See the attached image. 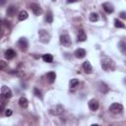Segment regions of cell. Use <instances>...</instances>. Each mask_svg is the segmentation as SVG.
<instances>
[{
	"instance_id": "cell-22",
	"label": "cell",
	"mask_w": 126,
	"mask_h": 126,
	"mask_svg": "<svg viewBox=\"0 0 126 126\" xmlns=\"http://www.w3.org/2000/svg\"><path fill=\"white\" fill-rule=\"evenodd\" d=\"M45 22L48 24H51L53 22V15L51 12H47L45 15Z\"/></svg>"
},
{
	"instance_id": "cell-9",
	"label": "cell",
	"mask_w": 126,
	"mask_h": 126,
	"mask_svg": "<svg viewBox=\"0 0 126 126\" xmlns=\"http://www.w3.org/2000/svg\"><path fill=\"white\" fill-rule=\"evenodd\" d=\"M98 106H99V104H98V101H97L96 99L93 98V99H91V100L89 101V107H90L91 110L95 111V110L98 109Z\"/></svg>"
},
{
	"instance_id": "cell-26",
	"label": "cell",
	"mask_w": 126,
	"mask_h": 126,
	"mask_svg": "<svg viewBox=\"0 0 126 126\" xmlns=\"http://www.w3.org/2000/svg\"><path fill=\"white\" fill-rule=\"evenodd\" d=\"M33 94H34V95L36 96V97H38V98H42V95H41V92L37 89V88H34L33 89Z\"/></svg>"
},
{
	"instance_id": "cell-21",
	"label": "cell",
	"mask_w": 126,
	"mask_h": 126,
	"mask_svg": "<svg viewBox=\"0 0 126 126\" xmlns=\"http://www.w3.org/2000/svg\"><path fill=\"white\" fill-rule=\"evenodd\" d=\"M42 60L44 62H47V63H50L53 61V56L49 53H46V54H43L42 55Z\"/></svg>"
},
{
	"instance_id": "cell-13",
	"label": "cell",
	"mask_w": 126,
	"mask_h": 126,
	"mask_svg": "<svg viewBox=\"0 0 126 126\" xmlns=\"http://www.w3.org/2000/svg\"><path fill=\"white\" fill-rule=\"evenodd\" d=\"M83 69H84L85 73H87V74H91L93 72V67L89 61H85L83 63Z\"/></svg>"
},
{
	"instance_id": "cell-25",
	"label": "cell",
	"mask_w": 126,
	"mask_h": 126,
	"mask_svg": "<svg viewBox=\"0 0 126 126\" xmlns=\"http://www.w3.org/2000/svg\"><path fill=\"white\" fill-rule=\"evenodd\" d=\"M90 21L93 22V23L97 22V21H98V15H97L96 13H94V12L91 13V15H90Z\"/></svg>"
},
{
	"instance_id": "cell-4",
	"label": "cell",
	"mask_w": 126,
	"mask_h": 126,
	"mask_svg": "<svg viewBox=\"0 0 126 126\" xmlns=\"http://www.w3.org/2000/svg\"><path fill=\"white\" fill-rule=\"evenodd\" d=\"M108 109L113 114H119V113H121L123 111V105L120 104V103H118V102H114V103H112L109 106Z\"/></svg>"
},
{
	"instance_id": "cell-23",
	"label": "cell",
	"mask_w": 126,
	"mask_h": 126,
	"mask_svg": "<svg viewBox=\"0 0 126 126\" xmlns=\"http://www.w3.org/2000/svg\"><path fill=\"white\" fill-rule=\"evenodd\" d=\"M114 27L115 28H118V29H124L125 28V25L121 21H119L118 19H115L114 20Z\"/></svg>"
},
{
	"instance_id": "cell-31",
	"label": "cell",
	"mask_w": 126,
	"mask_h": 126,
	"mask_svg": "<svg viewBox=\"0 0 126 126\" xmlns=\"http://www.w3.org/2000/svg\"><path fill=\"white\" fill-rule=\"evenodd\" d=\"M4 4H5V0H0V5L3 6Z\"/></svg>"
},
{
	"instance_id": "cell-14",
	"label": "cell",
	"mask_w": 126,
	"mask_h": 126,
	"mask_svg": "<svg viewBox=\"0 0 126 126\" xmlns=\"http://www.w3.org/2000/svg\"><path fill=\"white\" fill-rule=\"evenodd\" d=\"M15 56H16V52L13 49H7L5 51V57H6V59L10 60V59H13Z\"/></svg>"
},
{
	"instance_id": "cell-19",
	"label": "cell",
	"mask_w": 126,
	"mask_h": 126,
	"mask_svg": "<svg viewBox=\"0 0 126 126\" xmlns=\"http://www.w3.org/2000/svg\"><path fill=\"white\" fill-rule=\"evenodd\" d=\"M78 41H85L86 39H87V34H86V32L83 31V30H81V31H79V32H78Z\"/></svg>"
},
{
	"instance_id": "cell-10",
	"label": "cell",
	"mask_w": 126,
	"mask_h": 126,
	"mask_svg": "<svg viewBox=\"0 0 126 126\" xmlns=\"http://www.w3.org/2000/svg\"><path fill=\"white\" fill-rule=\"evenodd\" d=\"M17 11H18V8H17L16 6H14V5H11V6L8 7V9H7V11H6V14H7V16H9V17H14V16L16 15Z\"/></svg>"
},
{
	"instance_id": "cell-30",
	"label": "cell",
	"mask_w": 126,
	"mask_h": 126,
	"mask_svg": "<svg viewBox=\"0 0 126 126\" xmlns=\"http://www.w3.org/2000/svg\"><path fill=\"white\" fill-rule=\"evenodd\" d=\"M78 0H67V3L69 4V3H74V2H77Z\"/></svg>"
},
{
	"instance_id": "cell-8",
	"label": "cell",
	"mask_w": 126,
	"mask_h": 126,
	"mask_svg": "<svg viewBox=\"0 0 126 126\" xmlns=\"http://www.w3.org/2000/svg\"><path fill=\"white\" fill-rule=\"evenodd\" d=\"M31 9H32V11L33 12V14L36 15V16H39V15L42 13V9H41V7H40L38 4L32 3V4H31Z\"/></svg>"
},
{
	"instance_id": "cell-16",
	"label": "cell",
	"mask_w": 126,
	"mask_h": 126,
	"mask_svg": "<svg viewBox=\"0 0 126 126\" xmlns=\"http://www.w3.org/2000/svg\"><path fill=\"white\" fill-rule=\"evenodd\" d=\"M28 104H29V101H28V99H27L25 96H21V97L19 98V105H20L22 108H26V107L28 106Z\"/></svg>"
},
{
	"instance_id": "cell-20",
	"label": "cell",
	"mask_w": 126,
	"mask_h": 126,
	"mask_svg": "<svg viewBox=\"0 0 126 126\" xmlns=\"http://www.w3.org/2000/svg\"><path fill=\"white\" fill-rule=\"evenodd\" d=\"M118 48H119V50L121 51V53H122L123 55H126V42L120 41V42L118 43Z\"/></svg>"
},
{
	"instance_id": "cell-6",
	"label": "cell",
	"mask_w": 126,
	"mask_h": 126,
	"mask_svg": "<svg viewBox=\"0 0 126 126\" xmlns=\"http://www.w3.org/2000/svg\"><path fill=\"white\" fill-rule=\"evenodd\" d=\"M13 94L10 88H8L7 86H2L1 87V96L5 97V98H10L12 97Z\"/></svg>"
},
{
	"instance_id": "cell-18",
	"label": "cell",
	"mask_w": 126,
	"mask_h": 126,
	"mask_svg": "<svg viewBox=\"0 0 126 126\" xmlns=\"http://www.w3.org/2000/svg\"><path fill=\"white\" fill-rule=\"evenodd\" d=\"M28 17H29V13H28L27 11L23 10V11H21V12L19 13L18 19H19V21H25V20L28 19Z\"/></svg>"
},
{
	"instance_id": "cell-3",
	"label": "cell",
	"mask_w": 126,
	"mask_h": 126,
	"mask_svg": "<svg viewBox=\"0 0 126 126\" xmlns=\"http://www.w3.org/2000/svg\"><path fill=\"white\" fill-rule=\"evenodd\" d=\"M50 114L54 115V116H58V115H61L63 112H64V106L62 104H56V105H53L50 110H49Z\"/></svg>"
},
{
	"instance_id": "cell-29",
	"label": "cell",
	"mask_w": 126,
	"mask_h": 126,
	"mask_svg": "<svg viewBox=\"0 0 126 126\" xmlns=\"http://www.w3.org/2000/svg\"><path fill=\"white\" fill-rule=\"evenodd\" d=\"M119 16H120V18H121V19L126 20V12H120Z\"/></svg>"
},
{
	"instance_id": "cell-27",
	"label": "cell",
	"mask_w": 126,
	"mask_h": 126,
	"mask_svg": "<svg viewBox=\"0 0 126 126\" xmlns=\"http://www.w3.org/2000/svg\"><path fill=\"white\" fill-rule=\"evenodd\" d=\"M5 67H6V63L4 61H0V69L1 70H4Z\"/></svg>"
},
{
	"instance_id": "cell-28",
	"label": "cell",
	"mask_w": 126,
	"mask_h": 126,
	"mask_svg": "<svg viewBox=\"0 0 126 126\" xmlns=\"http://www.w3.org/2000/svg\"><path fill=\"white\" fill-rule=\"evenodd\" d=\"M12 113H13V112H12V110H11V109H9V108H8V109H6V111H5V115H6V116H11V115H12Z\"/></svg>"
},
{
	"instance_id": "cell-7",
	"label": "cell",
	"mask_w": 126,
	"mask_h": 126,
	"mask_svg": "<svg viewBox=\"0 0 126 126\" xmlns=\"http://www.w3.org/2000/svg\"><path fill=\"white\" fill-rule=\"evenodd\" d=\"M18 46L22 51H26L28 49V40L26 37H21L18 41Z\"/></svg>"
},
{
	"instance_id": "cell-17",
	"label": "cell",
	"mask_w": 126,
	"mask_h": 126,
	"mask_svg": "<svg viewBox=\"0 0 126 126\" xmlns=\"http://www.w3.org/2000/svg\"><path fill=\"white\" fill-rule=\"evenodd\" d=\"M98 90H99L101 93L105 94V93L108 92V87H107V85H106L105 83H103V82H99V83H98Z\"/></svg>"
},
{
	"instance_id": "cell-15",
	"label": "cell",
	"mask_w": 126,
	"mask_h": 126,
	"mask_svg": "<svg viewBox=\"0 0 126 126\" xmlns=\"http://www.w3.org/2000/svg\"><path fill=\"white\" fill-rule=\"evenodd\" d=\"M46 78H47V81H48L50 84L54 83V82H55V79H56V74H55V72H48V73L46 74Z\"/></svg>"
},
{
	"instance_id": "cell-12",
	"label": "cell",
	"mask_w": 126,
	"mask_h": 126,
	"mask_svg": "<svg viewBox=\"0 0 126 126\" xmlns=\"http://www.w3.org/2000/svg\"><path fill=\"white\" fill-rule=\"evenodd\" d=\"M102 8H103V10H104L107 14H111V13H113V11H114L113 5L110 4V3H108V2L103 3V4H102Z\"/></svg>"
},
{
	"instance_id": "cell-1",
	"label": "cell",
	"mask_w": 126,
	"mask_h": 126,
	"mask_svg": "<svg viewBox=\"0 0 126 126\" xmlns=\"http://www.w3.org/2000/svg\"><path fill=\"white\" fill-rule=\"evenodd\" d=\"M100 64H101V68L106 72L114 70V67H115V64H114L113 60L111 58L107 57V56H104V57L101 58Z\"/></svg>"
},
{
	"instance_id": "cell-5",
	"label": "cell",
	"mask_w": 126,
	"mask_h": 126,
	"mask_svg": "<svg viewBox=\"0 0 126 126\" xmlns=\"http://www.w3.org/2000/svg\"><path fill=\"white\" fill-rule=\"evenodd\" d=\"M60 42L62 45L66 46V47H69L71 46L72 44V40H71V37L69 36V34H61L60 35Z\"/></svg>"
},
{
	"instance_id": "cell-24",
	"label": "cell",
	"mask_w": 126,
	"mask_h": 126,
	"mask_svg": "<svg viewBox=\"0 0 126 126\" xmlns=\"http://www.w3.org/2000/svg\"><path fill=\"white\" fill-rule=\"evenodd\" d=\"M79 84H80V82H79L78 79H71V81L69 83V86H70V88H76V87L79 86Z\"/></svg>"
},
{
	"instance_id": "cell-2",
	"label": "cell",
	"mask_w": 126,
	"mask_h": 126,
	"mask_svg": "<svg viewBox=\"0 0 126 126\" xmlns=\"http://www.w3.org/2000/svg\"><path fill=\"white\" fill-rule=\"evenodd\" d=\"M51 35L50 33L45 30H39L38 31V39L42 43H48L50 41Z\"/></svg>"
},
{
	"instance_id": "cell-32",
	"label": "cell",
	"mask_w": 126,
	"mask_h": 126,
	"mask_svg": "<svg viewBox=\"0 0 126 126\" xmlns=\"http://www.w3.org/2000/svg\"><path fill=\"white\" fill-rule=\"evenodd\" d=\"M124 82H125V84H126V80H125V81H124Z\"/></svg>"
},
{
	"instance_id": "cell-11",
	"label": "cell",
	"mask_w": 126,
	"mask_h": 126,
	"mask_svg": "<svg viewBox=\"0 0 126 126\" xmlns=\"http://www.w3.org/2000/svg\"><path fill=\"white\" fill-rule=\"evenodd\" d=\"M74 55L76 58H79V59H82L86 56V50L84 48H78L75 50L74 52Z\"/></svg>"
}]
</instances>
